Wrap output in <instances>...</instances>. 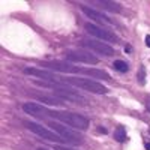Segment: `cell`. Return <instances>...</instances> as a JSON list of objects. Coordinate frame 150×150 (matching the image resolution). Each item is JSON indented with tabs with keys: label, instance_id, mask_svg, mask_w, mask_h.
<instances>
[{
	"label": "cell",
	"instance_id": "obj_3",
	"mask_svg": "<svg viewBox=\"0 0 150 150\" xmlns=\"http://www.w3.org/2000/svg\"><path fill=\"white\" fill-rule=\"evenodd\" d=\"M63 83L68 86H75V87H80V89L84 90H89L92 93H98V95H105L108 90L107 87L102 86L101 83L89 80V78H77V77H63Z\"/></svg>",
	"mask_w": 150,
	"mask_h": 150
},
{
	"label": "cell",
	"instance_id": "obj_2",
	"mask_svg": "<svg viewBox=\"0 0 150 150\" xmlns=\"http://www.w3.org/2000/svg\"><path fill=\"white\" fill-rule=\"evenodd\" d=\"M38 86H42L45 89L53 90L56 96H59L63 101H69L74 104H87V99L81 95H78L75 90H72L68 84H57V83H48V81H35Z\"/></svg>",
	"mask_w": 150,
	"mask_h": 150
},
{
	"label": "cell",
	"instance_id": "obj_15",
	"mask_svg": "<svg viewBox=\"0 0 150 150\" xmlns=\"http://www.w3.org/2000/svg\"><path fill=\"white\" fill-rule=\"evenodd\" d=\"M114 140L116 141H125L126 140V131L123 128H117L116 132H114Z\"/></svg>",
	"mask_w": 150,
	"mask_h": 150
},
{
	"label": "cell",
	"instance_id": "obj_20",
	"mask_svg": "<svg viewBox=\"0 0 150 150\" xmlns=\"http://www.w3.org/2000/svg\"><path fill=\"white\" fill-rule=\"evenodd\" d=\"M146 149H147V150H150V143H147V144H146Z\"/></svg>",
	"mask_w": 150,
	"mask_h": 150
},
{
	"label": "cell",
	"instance_id": "obj_21",
	"mask_svg": "<svg viewBox=\"0 0 150 150\" xmlns=\"http://www.w3.org/2000/svg\"><path fill=\"white\" fill-rule=\"evenodd\" d=\"M36 150H48V149H44V147H39V149H36Z\"/></svg>",
	"mask_w": 150,
	"mask_h": 150
},
{
	"label": "cell",
	"instance_id": "obj_7",
	"mask_svg": "<svg viewBox=\"0 0 150 150\" xmlns=\"http://www.w3.org/2000/svg\"><path fill=\"white\" fill-rule=\"evenodd\" d=\"M84 27H86V32L89 35H92V36H95L96 39H101V41H104L107 44H116V42H119V38L114 33H111L110 30H105L102 27H99V26H96V24L87 23Z\"/></svg>",
	"mask_w": 150,
	"mask_h": 150
},
{
	"label": "cell",
	"instance_id": "obj_4",
	"mask_svg": "<svg viewBox=\"0 0 150 150\" xmlns=\"http://www.w3.org/2000/svg\"><path fill=\"white\" fill-rule=\"evenodd\" d=\"M48 125V128H51L57 135H60L63 140H66L69 144H75V146H78L83 143V137L78 134V132H75L69 128H66L65 125H62L60 122H53V120H48L47 122Z\"/></svg>",
	"mask_w": 150,
	"mask_h": 150
},
{
	"label": "cell",
	"instance_id": "obj_17",
	"mask_svg": "<svg viewBox=\"0 0 150 150\" xmlns=\"http://www.w3.org/2000/svg\"><path fill=\"white\" fill-rule=\"evenodd\" d=\"M53 149H54V150H74V149H68V147H65V146H59V144H56Z\"/></svg>",
	"mask_w": 150,
	"mask_h": 150
},
{
	"label": "cell",
	"instance_id": "obj_9",
	"mask_svg": "<svg viewBox=\"0 0 150 150\" xmlns=\"http://www.w3.org/2000/svg\"><path fill=\"white\" fill-rule=\"evenodd\" d=\"M84 48H89L92 51H96L99 54H104V56H112L114 54V48H112L110 44L102 42V41H98V39H83L80 42Z\"/></svg>",
	"mask_w": 150,
	"mask_h": 150
},
{
	"label": "cell",
	"instance_id": "obj_12",
	"mask_svg": "<svg viewBox=\"0 0 150 150\" xmlns=\"http://www.w3.org/2000/svg\"><path fill=\"white\" fill-rule=\"evenodd\" d=\"M93 5L96 6H101V8H105L107 11L110 12H122V5H119L117 2H92Z\"/></svg>",
	"mask_w": 150,
	"mask_h": 150
},
{
	"label": "cell",
	"instance_id": "obj_13",
	"mask_svg": "<svg viewBox=\"0 0 150 150\" xmlns=\"http://www.w3.org/2000/svg\"><path fill=\"white\" fill-rule=\"evenodd\" d=\"M83 74H87V75H90V77H95V78H101V80H111V77L104 72V71H99V69H86Z\"/></svg>",
	"mask_w": 150,
	"mask_h": 150
},
{
	"label": "cell",
	"instance_id": "obj_19",
	"mask_svg": "<svg viewBox=\"0 0 150 150\" xmlns=\"http://www.w3.org/2000/svg\"><path fill=\"white\" fill-rule=\"evenodd\" d=\"M147 110H149V111H150V96H149V98H147Z\"/></svg>",
	"mask_w": 150,
	"mask_h": 150
},
{
	"label": "cell",
	"instance_id": "obj_11",
	"mask_svg": "<svg viewBox=\"0 0 150 150\" xmlns=\"http://www.w3.org/2000/svg\"><path fill=\"white\" fill-rule=\"evenodd\" d=\"M36 99L41 101V102H44V104H48V105H63L65 104L63 99H60L59 96H56L53 93L48 95V96H36Z\"/></svg>",
	"mask_w": 150,
	"mask_h": 150
},
{
	"label": "cell",
	"instance_id": "obj_14",
	"mask_svg": "<svg viewBox=\"0 0 150 150\" xmlns=\"http://www.w3.org/2000/svg\"><path fill=\"white\" fill-rule=\"evenodd\" d=\"M114 69L119 71V72H122V74H125V72H128L129 66L125 63L123 60H116V62H114Z\"/></svg>",
	"mask_w": 150,
	"mask_h": 150
},
{
	"label": "cell",
	"instance_id": "obj_8",
	"mask_svg": "<svg viewBox=\"0 0 150 150\" xmlns=\"http://www.w3.org/2000/svg\"><path fill=\"white\" fill-rule=\"evenodd\" d=\"M66 59L69 62H78V63H87V65H98L99 59L86 51V50H71V51H66Z\"/></svg>",
	"mask_w": 150,
	"mask_h": 150
},
{
	"label": "cell",
	"instance_id": "obj_1",
	"mask_svg": "<svg viewBox=\"0 0 150 150\" xmlns=\"http://www.w3.org/2000/svg\"><path fill=\"white\" fill-rule=\"evenodd\" d=\"M47 117H51V119H57L59 122H63L69 126L75 128V129H81L86 131L89 128V119L77 114V112H71V111H59V110H48L44 107L42 110V117L41 119H47Z\"/></svg>",
	"mask_w": 150,
	"mask_h": 150
},
{
	"label": "cell",
	"instance_id": "obj_18",
	"mask_svg": "<svg viewBox=\"0 0 150 150\" xmlns=\"http://www.w3.org/2000/svg\"><path fill=\"white\" fill-rule=\"evenodd\" d=\"M146 45L150 48V35H147V36H146Z\"/></svg>",
	"mask_w": 150,
	"mask_h": 150
},
{
	"label": "cell",
	"instance_id": "obj_10",
	"mask_svg": "<svg viewBox=\"0 0 150 150\" xmlns=\"http://www.w3.org/2000/svg\"><path fill=\"white\" fill-rule=\"evenodd\" d=\"M81 11H83V14L87 15L92 21L101 23V24H111V26H116V23L112 21L111 18H108L107 15L101 14V12L96 11V9H92V8H89V6H81Z\"/></svg>",
	"mask_w": 150,
	"mask_h": 150
},
{
	"label": "cell",
	"instance_id": "obj_5",
	"mask_svg": "<svg viewBox=\"0 0 150 150\" xmlns=\"http://www.w3.org/2000/svg\"><path fill=\"white\" fill-rule=\"evenodd\" d=\"M24 125H26V126H27V129H30L33 134L39 135V137H42V138H45V140H50V141H56V143H60V144H69L66 140H63V138H62L60 135H57L56 132H53V131H50V129L44 128L42 125L36 123V122H26Z\"/></svg>",
	"mask_w": 150,
	"mask_h": 150
},
{
	"label": "cell",
	"instance_id": "obj_6",
	"mask_svg": "<svg viewBox=\"0 0 150 150\" xmlns=\"http://www.w3.org/2000/svg\"><path fill=\"white\" fill-rule=\"evenodd\" d=\"M39 65L45 68V71H54V72H72V74H83L84 69L78 66H74L69 62L63 60H51V62H39Z\"/></svg>",
	"mask_w": 150,
	"mask_h": 150
},
{
	"label": "cell",
	"instance_id": "obj_16",
	"mask_svg": "<svg viewBox=\"0 0 150 150\" xmlns=\"http://www.w3.org/2000/svg\"><path fill=\"white\" fill-rule=\"evenodd\" d=\"M144 78H146L144 68H140V71H138V83H140V84H144V83H146V81H144Z\"/></svg>",
	"mask_w": 150,
	"mask_h": 150
}]
</instances>
